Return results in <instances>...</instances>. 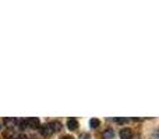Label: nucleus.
Segmentation results:
<instances>
[{"mask_svg": "<svg viewBox=\"0 0 159 139\" xmlns=\"http://www.w3.org/2000/svg\"><path fill=\"white\" fill-rule=\"evenodd\" d=\"M49 125H50V128H52V131H60L61 129V124L59 123V121H53Z\"/></svg>", "mask_w": 159, "mask_h": 139, "instance_id": "nucleus-7", "label": "nucleus"}, {"mask_svg": "<svg viewBox=\"0 0 159 139\" xmlns=\"http://www.w3.org/2000/svg\"><path fill=\"white\" fill-rule=\"evenodd\" d=\"M80 139H89V135L88 134H81L80 135Z\"/></svg>", "mask_w": 159, "mask_h": 139, "instance_id": "nucleus-10", "label": "nucleus"}, {"mask_svg": "<svg viewBox=\"0 0 159 139\" xmlns=\"http://www.w3.org/2000/svg\"><path fill=\"white\" fill-rule=\"evenodd\" d=\"M115 121H116V123H119V124H123V123H126L127 120H126V118H116Z\"/></svg>", "mask_w": 159, "mask_h": 139, "instance_id": "nucleus-9", "label": "nucleus"}, {"mask_svg": "<svg viewBox=\"0 0 159 139\" xmlns=\"http://www.w3.org/2000/svg\"><path fill=\"white\" fill-rule=\"evenodd\" d=\"M115 129H112V128H107V129H105L103 131V138L105 139H113L115 138Z\"/></svg>", "mask_w": 159, "mask_h": 139, "instance_id": "nucleus-6", "label": "nucleus"}, {"mask_svg": "<svg viewBox=\"0 0 159 139\" xmlns=\"http://www.w3.org/2000/svg\"><path fill=\"white\" fill-rule=\"evenodd\" d=\"M3 124H4L7 128H14V127L17 125V120L14 117H6L4 120H3Z\"/></svg>", "mask_w": 159, "mask_h": 139, "instance_id": "nucleus-2", "label": "nucleus"}, {"mask_svg": "<svg viewBox=\"0 0 159 139\" xmlns=\"http://www.w3.org/2000/svg\"><path fill=\"white\" fill-rule=\"evenodd\" d=\"M18 139H28V137L24 134H21V135H18Z\"/></svg>", "mask_w": 159, "mask_h": 139, "instance_id": "nucleus-11", "label": "nucleus"}, {"mask_svg": "<svg viewBox=\"0 0 159 139\" xmlns=\"http://www.w3.org/2000/svg\"><path fill=\"white\" fill-rule=\"evenodd\" d=\"M67 127H69L70 131H75V129L78 128V121L75 120V118H70V120L67 121Z\"/></svg>", "mask_w": 159, "mask_h": 139, "instance_id": "nucleus-5", "label": "nucleus"}, {"mask_svg": "<svg viewBox=\"0 0 159 139\" xmlns=\"http://www.w3.org/2000/svg\"><path fill=\"white\" fill-rule=\"evenodd\" d=\"M60 139H75V138H73V137H63V138H60Z\"/></svg>", "mask_w": 159, "mask_h": 139, "instance_id": "nucleus-12", "label": "nucleus"}, {"mask_svg": "<svg viewBox=\"0 0 159 139\" xmlns=\"http://www.w3.org/2000/svg\"><path fill=\"white\" fill-rule=\"evenodd\" d=\"M39 131H41V134L43 135V137H50V135L53 134L52 128H50L49 124H45V125H42L41 128H39Z\"/></svg>", "mask_w": 159, "mask_h": 139, "instance_id": "nucleus-3", "label": "nucleus"}, {"mask_svg": "<svg viewBox=\"0 0 159 139\" xmlns=\"http://www.w3.org/2000/svg\"><path fill=\"white\" fill-rule=\"evenodd\" d=\"M25 125H27V128H31V129L39 128V120L36 117H30L25 120Z\"/></svg>", "mask_w": 159, "mask_h": 139, "instance_id": "nucleus-1", "label": "nucleus"}, {"mask_svg": "<svg viewBox=\"0 0 159 139\" xmlns=\"http://www.w3.org/2000/svg\"><path fill=\"white\" fill-rule=\"evenodd\" d=\"M0 129H2V124H0Z\"/></svg>", "mask_w": 159, "mask_h": 139, "instance_id": "nucleus-13", "label": "nucleus"}, {"mask_svg": "<svg viewBox=\"0 0 159 139\" xmlns=\"http://www.w3.org/2000/svg\"><path fill=\"white\" fill-rule=\"evenodd\" d=\"M89 125H91V128L95 129V128H98V127L101 125V121H99L98 118H92V120L89 121Z\"/></svg>", "mask_w": 159, "mask_h": 139, "instance_id": "nucleus-8", "label": "nucleus"}, {"mask_svg": "<svg viewBox=\"0 0 159 139\" xmlns=\"http://www.w3.org/2000/svg\"><path fill=\"white\" fill-rule=\"evenodd\" d=\"M120 138L121 139H133V132L129 128H123L120 131Z\"/></svg>", "mask_w": 159, "mask_h": 139, "instance_id": "nucleus-4", "label": "nucleus"}]
</instances>
